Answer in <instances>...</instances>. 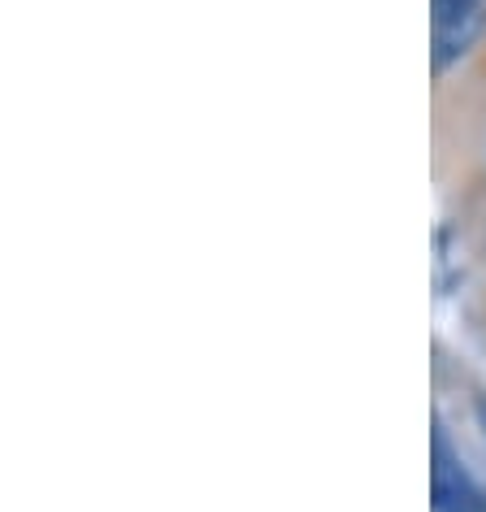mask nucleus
Returning a JSON list of instances; mask_svg holds the SVG:
<instances>
[{"label": "nucleus", "instance_id": "obj_2", "mask_svg": "<svg viewBox=\"0 0 486 512\" xmlns=\"http://www.w3.org/2000/svg\"><path fill=\"white\" fill-rule=\"evenodd\" d=\"M456 14H486V0H430V18H456Z\"/></svg>", "mask_w": 486, "mask_h": 512}, {"label": "nucleus", "instance_id": "obj_3", "mask_svg": "<svg viewBox=\"0 0 486 512\" xmlns=\"http://www.w3.org/2000/svg\"><path fill=\"white\" fill-rule=\"evenodd\" d=\"M478 421H482V434H486V395L478 400Z\"/></svg>", "mask_w": 486, "mask_h": 512}, {"label": "nucleus", "instance_id": "obj_1", "mask_svg": "<svg viewBox=\"0 0 486 512\" xmlns=\"http://www.w3.org/2000/svg\"><path fill=\"white\" fill-rule=\"evenodd\" d=\"M430 499H434V512H486V491L473 482V473L465 469V460H460L443 426H434Z\"/></svg>", "mask_w": 486, "mask_h": 512}]
</instances>
